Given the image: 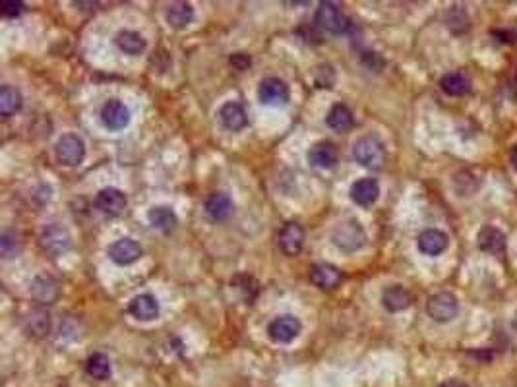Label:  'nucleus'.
<instances>
[{
	"instance_id": "11",
	"label": "nucleus",
	"mask_w": 517,
	"mask_h": 387,
	"mask_svg": "<svg viewBox=\"0 0 517 387\" xmlns=\"http://www.w3.org/2000/svg\"><path fill=\"white\" fill-rule=\"evenodd\" d=\"M142 246L132 239H121L113 242L109 246V258L116 263V266H130L142 258Z\"/></svg>"
},
{
	"instance_id": "3",
	"label": "nucleus",
	"mask_w": 517,
	"mask_h": 387,
	"mask_svg": "<svg viewBox=\"0 0 517 387\" xmlns=\"http://www.w3.org/2000/svg\"><path fill=\"white\" fill-rule=\"evenodd\" d=\"M316 26L324 31L341 36V33H347L353 23L345 18V14L341 12V8L335 2H320L318 10H316Z\"/></svg>"
},
{
	"instance_id": "37",
	"label": "nucleus",
	"mask_w": 517,
	"mask_h": 387,
	"mask_svg": "<svg viewBox=\"0 0 517 387\" xmlns=\"http://www.w3.org/2000/svg\"><path fill=\"white\" fill-rule=\"evenodd\" d=\"M438 387H469L465 381L457 380V378H452V380H446L444 383H440Z\"/></svg>"
},
{
	"instance_id": "30",
	"label": "nucleus",
	"mask_w": 517,
	"mask_h": 387,
	"mask_svg": "<svg viewBox=\"0 0 517 387\" xmlns=\"http://www.w3.org/2000/svg\"><path fill=\"white\" fill-rule=\"evenodd\" d=\"M21 93L12 85H2L0 89V113L2 116H12L21 109Z\"/></svg>"
},
{
	"instance_id": "6",
	"label": "nucleus",
	"mask_w": 517,
	"mask_h": 387,
	"mask_svg": "<svg viewBox=\"0 0 517 387\" xmlns=\"http://www.w3.org/2000/svg\"><path fill=\"white\" fill-rule=\"evenodd\" d=\"M290 92L289 85L285 84L283 80L279 77H263L260 82V87H258V99L262 105L269 107H279V105H287L289 103Z\"/></svg>"
},
{
	"instance_id": "16",
	"label": "nucleus",
	"mask_w": 517,
	"mask_h": 387,
	"mask_svg": "<svg viewBox=\"0 0 517 387\" xmlns=\"http://www.w3.org/2000/svg\"><path fill=\"white\" fill-rule=\"evenodd\" d=\"M380 196V186L374 178H361L351 186V200L361 207H370Z\"/></svg>"
},
{
	"instance_id": "22",
	"label": "nucleus",
	"mask_w": 517,
	"mask_h": 387,
	"mask_svg": "<svg viewBox=\"0 0 517 387\" xmlns=\"http://www.w3.org/2000/svg\"><path fill=\"white\" fill-rule=\"evenodd\" d=\"M413 302V295L403 285H393L382 293V304L388 312H401L407 310Z\"/></svg>"
},
{
	"instance_id": "17",
	"label": "nucleus",
	"mask_w": 517,
	"mask_h": 387,
	"mask_svg": "<svg viewBox=\"0 0 517 387\" xmlns=\"http://www.w3.org/2000/svg\"><path fill=\"white\" fill-rule=\"evenodd\" d=\"M447 234L438 231V229H428L418 234V250L426 256H440L446 252L447 248Z\"/></svg>"
},
{
	"instance_id": "4",
	"label": "nucleus",
	"mask_w": 517,
	"mask_h": 387,
	"mask_svg": "<svg viewBox=\"0 0 517 387\" xmlns=\"http://www.w3.org/2000/svg\"><path fill=\"white\" fill-rule=\"evenodd\" d=\"M426 312H428V316L432 317L434 322H438V324H447V322H452L455 316H457V312H459V302H457V298H455L452 293H447V290H442V293H436L428 298V302H426Z\"/></svg>"
},
{
	"instance_id": "14",
	"label": "nucleus",
	"mask_w": 517,
	"mask_h": 387,
	"mask_svg": "<svg viewBox=\"0 0 517 387\" xmlns=\"http://www.w3.org/2000/svg\"><path fill=\"white\" fill-rule=\"evenodd\" d=\"M128 312L140 322H153L159 317V302L153 295H138L128 304Z\"/></svg>"
},
{
	"instance_id": "5",
	"label": "nucleus",
	"mask_w": 517,
	"mask_h": 387,
	"mask_svg": "<svg viewBox=\"0 0 517 387\" xmlns=\"http://www.w3.org/2000/svg\"><path fill=\"white\" fill-rule=\"evenodd\" d=\"M300 331H303L300 320L290 316V314H285V316H279L269 322L268 337L273 343H283L285 345V343H293L300 335Z\"/></svg>"
},
{
	"instance_id": "8",
	"label": "nucleus",
	"mask_w": 517,
	"mask_h": 387,
	"mask_svg": "<svg viewBox=\"0 0 517 387\" xmlns=\"http://www.w3.org/2000/svg\"><path fill=\"white\" fill-rule=\"evenodd\" d=\"M39 244H41L43 250H47L53 256H60V254L68 252L70 250V234L64 227L53 223V225H47L41 231V236H39Z\"/></svg>"
},
{
	"instance_id": "21",
	"label": "nucleus",
	"mask_w": 517,
	"mask_h": 387,
	"mask_svg": "<svg viewBox=\"0 0 517 387\" xmlns=\"http://www.w3.org/2000/svg\"><path fill=\"white\" fill-rule=\"evenodd\" d=\"M219 119L223 122V126L231 130V132H241V130L249 126V119H246V113H244L242 105L233 103V101H229V103L221 107Z\"/></svg>"
},
{
	"instance_id": "9",
	"label": "nucleus",
	"mask_w": 517,
	"mask_h": 387,
	"mask_svg": "<svg viewBox=\"0 0 517 387\" xmlns=\"http://www.w3.org/2000/svg\"><path fill=\"white\" fill-rule=\"evenodd\" d=\"M101 122L107 130H122L130 122V111L121 99H109L101 109Z\"/></svg>"
},
{
	"instance_id": "10",
	"label": "nucleus",
	"mask_w": 517,
	"mask_h": 387,
	"mask_svg": "<svg viewBox=\"0 0 517 387\" xmlns=\"http://www.w3.org/2000/svg\"><path fill=\"white\" fill-rule=\"evenodd\" d=\"M305 246V229L295 223V221H289L285 223L283 229L279 231V248L285 256H298L300 250Z\"/></svg>"
},
{
	"instance_id": "33",
	"label": "nucleus",
	"mask_w": 517,
	"mask_h": 387,
	"mask_svg": "<svg viewBox=\"0 0 517 387\" xmlns=\"http://www.w3.org/2000/svg\"><path fill=\"white\" fill-rule=\"evenodd\" d=\"M333 84H335V72L330 64L326 66H320L318 72H316V85L318 87H326V89H332Z\"/></svg>"
},
{
	"instance_id": "19",
	"label": "nucleus",
	"mask_w": 517,
	"mask_h": 387,
	"mask_svg": "<svg viewBox=\"0 0 517 387\" xmlns=\"http://www.w3.org/2000/svg\"><path fill=\"white\" fill-rule=\"evenodd\" d=\"M31 296L39 304H53L58 298V283L50 275H39L31 283Z\"/></svg>"
},
{
	"instance_id": "26",
	"label": "nucleus",
	"mask_w": 517,
	"mask_h": 387,
	"mask_svg": "<svg viewBox=\"0 0 517 387\" xmlns=\"http://www.w3.org/2000/svg\"><path fill=\"white\" fill-rule=\"evenodd\" d=\"M114 43L116 47L124 53V55H130V57H136V55H142L148 43L143 39L138 31H130V29H122L116 33L114 37Z\"/></svg>"
},
{
	"instance_id": "24",
	"label": "nucleus",
	"mask_w": 517,
	"mask_h": 387,
	"mask_svg": "<svg viewBox=\"0 0 517 387\" xmlns=\"http://www.w3.org/2000/svg\"><path fill=\"white\" fill-rule=\"evenodd\" d=\"M440 87H442V92L452 97H461L471 92V80L463 72H447L440 80Z\"/></svg>"
},
{
	"instance_id": "32",
	"label": "nucleus",
	"mask_w": 517,
	"mask_h": 387,
	"mask_svg": "<svg viewBox=\"0 0 517 387\" xmlns=\"http://www.w3.org/2000/svg\"><path fill=\"white\" fill-rule=\"evenodd\" d=\"M446 26L450 31L454 33H463L469 28V16L465 12V8L461 6H452L446 12Z\"/></svg>"
},
{
	"instance_id": "29",
	"label": "nucleus",
	"mask_w": 517,
	"mask_h": 387,
	"mask_svg": "<svg viewBox=\"0 0 517 387\" xmlns=\"http://www.w3.org/2000/svg\"><path fill=\"white\" fill-rule=\"evenodd\" d=\"M165 18H167V23H169L170 28L183 29L194 20V8L188 2H175V4H170L167 8Z\"/></svg>"
},
{
	"instance_id": "25",
	"label": "nucleus",
	"mask_w": 517,
	"mask_h": 387,
	"mask_svg": "<svg viewBox=\"0 0 517 387\" xmlns=\"http://www.w3.org/2000/svg\"><path fill=\"white\" fill-rule=\"evenodd\" d=\"M148 219L151 227H156V229H159L161 232H167V234L175 231L178 225L177 213L173 212L169 205H156V207H151L148 213Z\"/></svg>"
},
{
	"instance_id": "34",
	"label": "nucleus",
	"mask_w": 517,
	"mask_h": 387,
	"mask_svg": "<svg viewBox=\"0 0 517 387\" xmlns=\"http://www.w3.org/2000/svg\"><path fill=\"white\" fill-rule=\"evenodd\" d=\"M23 10H26V4L20 0H4L0 4V12L4 18H18Z\"/></svg>"
},
{
	"instance_id": "13",
	"label": "nucleus",
	"mask_w": 517,
	"mask_h": 387,
	"mask_svg": "<svg viewBox=\"0 0 517 387\" xmlns=\"http://www.w3.org/2000/svg\"><path fill=\"white\" fill-rule=\"evenodd\" d=\"M126 204L128 200L124 196V192L119 190V188H113V186L103 188L95 196V205L107 215H121L126 209Z\"/></svg>"
},
{
	"instance_id": "1",
	"label": "nucleus",
	"mask_w": 517,
	"mask_h": 387,
	"mask_svg": "<svg viewBox=\"0 0 517 387\" xmlns=\"http://www.w3.org/2000/svg\"><path fill=\"white\" fill-rule=\"evenodd\" d=\"M332 240L341 252L353 254L361 250L366 242V232L357 219H345L335 227L332 232Z\"/></svg>"
},
{
	"instance_id": "36",
	"label": "nucleus",
	"mask_w": 517,
	"mask_h": 387,
	"mask_svg": "<svg viewBox=\"0 0 517 387\" xmlns=\"http://www.w3.org/2000/svg\"><path fill=\"white\" fill-rule=\"evenodd\" d=\"M494 36L504 37L502 41H508V43L517 41V33H513V31H506V29H502V31H494Z\"/></svg>"
},
{
	"instance_id": "7",
	"label": "nucleus",
	"mask_w": 517,
	"mask_h": 387,
	"mask_svg": "<svg viewBox=\"0 0 517 387\" xmlns=\"http://www.w3.org/2000/svg\"><path fill=\"white\" fill-rule=\"evenodd\" d=\"M57 159L66 167H78L85 157V143L84 140L76 134H64L57 141Z\"/></svg>"
},
{
	"instance_id": "27",
	"label": "nucleus",
	"mask_w": 517,
	"mask_h": 387,
	"mask_svg": "<svg viewBox=\"0 0 517 387\" xmlns=\"http://www.w3.org/2000/svg\"><path fill=\"white\" fill-rule=\"evenodd\" d=\"M327 126L335 130V132H349L354 126V116L351 113V109L343 103H337L330 109V113L326 116Z\"/></svg>"
},
{
	"instance_id": "23",
	"label": "nucleus",
	"mask_w": 517,
	"mask_h": 387,
	"mask_svg": "<svg viewBox=\"0 0 517 387\" xmlns=\"http://www.w3.org/2000/svg\"><path fill=\"white\" fill-rule=\"evenodd\" d=\"M23 331L31 337H45L50 331V316L49 312L36 308L23 317Z\"/></svg>"
},
{
	"instance_id": "2",
	"label": "nucleus",
	"mask_w": 517,
	"mask_h": 387,
	"mask_svg": "<svg viewBox=\"0 0 517 387\" xmlns=\"http://www.w3.org/2000/svg\"><path fill=\"white\" fill-rule=\"evenodd\" d=\"M353 157L354 161L362 165V167L378 170L382 169L383 163H386V149H383V143L378 138L364 136L361 140L354 141Z\"/></svg>"
},
{
	"instance_id": "31",
	"label": "nucleus",
	"mask_w": 517,
	"mask_h": 387,
	"mask_svg": "<svg viewBox=\"0 0 517 387\" xmlns=\"http://www.w3.org/2000/svg\"><path fill=\"white\" fill-rule=\"evenodd\" d=\"M0 252L4 260H10L21 252V239L16 231H4L0 234Z\"/></svg>"
},
{
	"instance_id": "18",
	"label": "nucleus",
	"mask_w": 517,
	"mask_h": 387,
	"mask_svg": "<svg viewBox=\"0 0 517 387\" xmlns=\"http://www.w3.org/2000/svg\"><path fill=\"white\" fill-rule=\"evenodd\" d=\"M233 200L225 192H213L206 200V213L212 221H225L233 215Z\"/></svg>"
},
{
	"instance_id": "35",
	"label": "nucleus",
	"mask_w": 517,
	"mask_h": 387,
	"mask_svg": "<svg viewBox=\"0 0 517 387\" xmlns=\"http://www.w3.org/2000/svg\"><path fill=\"white\" fill-rule=\"evenodd\" d=\"M231 64L234 68H239V70H246L250 66V57H246L244 53H236V55L231 57Z\"/></svg>"
},
{
	"instance_id": "20",
	"label": "nucleus",
	"mask_w": 517,
	"mask_h": 387,
	"mask_svg": "<svg viewBox=\"0 0 517 387\" xmlns=\"http://www.w3.org/2000/svg\"><path fill=\"white\" fill-rule=\"evenodd\" d=\"M479 248L482 252L498 256L506 250V234L492 225H484L479 231Z\"/></svg>"
},
{
	"instance_id": "38",
	"label": "nucleus",
	"mask_w": 517,
	"mask_h": 387,
	"mask_svg": "<svg viewBox=\"0 0 517 387\" xmlns=\"http://www.w3.org/2000/svg\"><path fill=\"white\" fill-rule=\"evenodd\" d=\"M511 165H513V167H516V170H517V148L513 149V153H511Z\"/></svg>"
},
{
	"instance_id": "28",
	"label": "nucleus",
	"mask_w": 517,
	"mask_h": 387,
	"mask_svg": "<svg viewBox=\"0 0 517 387\" xmlns=\"http://www.w3.org/2000/svg\"><path fill=\"white\" fill-rule=\"evenodd\" d=\"M85 372L89 378L97 381H105L109 380V376L113 372V368H111V360L107 354L103 352H93L87 356L85 360Z\"/></svg>"
},
{
	"instance_id": "12",
	"label": "nucleus",
	"mask_w": 517,
	"mask_h": 387,
	"mask_svg": "<svg viewBox=\"0 0 517 387\" xmlns=\"http://www.w3.org/2000/svg\"><path fill=\"white\" fill-rule=\"evenodd\" d=\"M310 281L322 290H333L341 285L343 275L332 263H314L310 268Z\"/></svg>"
},
{
	"instance_id": "15",
	"label": "nucleus",
	"mask_w": 517,
	"mask_h": 387,
	"mask_svg": "<svg viewBox=\"0 0 517 387\" xmlns=\"http://www.w3.org/2000/svg\"><path fill=\"white\" fill-rule=\"evenodd\" d=\"M308 163L318 169H332L337 163V148L332 141H316L308 151Z\"/></svg>"
}]
</instances>
